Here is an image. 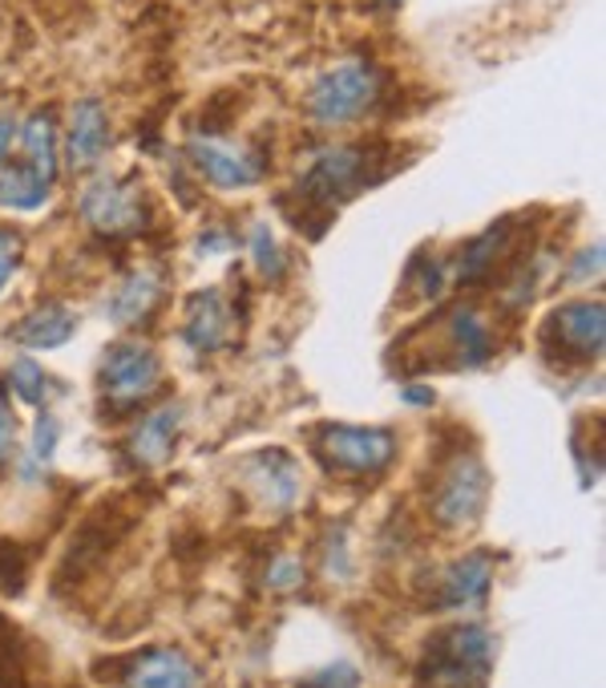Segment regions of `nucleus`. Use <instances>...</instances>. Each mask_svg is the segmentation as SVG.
Returning <instances> with one entry per match:
<instances>
[{
	"label": "nucleus",
	"mask_w": 606,
	"mask_h": 688,
	"mask_svg": "<svg viewBox=\"0 0 606 688\" xmlns=\"http://www.w3.org/2000/svg\"><path fill=\"white\" fill-rule=\"evenodd\" d=\"M12 138H17V118H12V114H0V158L9 155Z\"/></svg>",
	"instance_id": "obj_33"
},
{
	"label": "nucleus",
	"mask_w": 606,
	"mask_h": 688,
	"mask_svg": "<svg viewBox=\"0 0 606 688\" xmlns=\"http://www.w3.org/2000/svg\"><path fill=\"white\" fill-rule=\"evenodd\" d=\"M77 333V316H73L65 304H36L33 312H24L21 321L12 324V341L21 344V348H61V344L70 341Z\"/></svg>",
	"instance_id": "obj_17"
},
{
	"label": "nucleus",
	"mask_w": 606,
	"mask_h": 688,
	"mask_svg": "<svg viewBox=\"0 0 606 688\" xmlns=\"http://www.w3.org/2000/svg\"><path fill=\"white\" fill-rule=\"evenodd\" d=\"M163 300V280L158 272H134L122 280L114 296H109V321L114 324H138L146 321Z\"/></svg>",
	"instance_id": "obj_18"
},
{
	"label": "nucleus",
	"mask_w": 606,
	"mask_h": 688,
	"mask_svg": "<svg viewBox=\"0 0 606 688\" xmlns=\"http://www.w3.org/2000/svg\"><path fill=\"white\" fill-rule=\"evenodd\" d=\"M493 673V636L478 624L437 632L420 660V688H485Z\"/></svg>",
	"instance_id": "obj_1"
},
{
	"label": "nucleus",
	"mask_w": 606,
	"mask_h": 688,
	"mask_svg": "<svg viewBox=\"0 0 606 688\" xmlns=\"http://www.w3.org/2000/svg\"><path fill=\"white\" fill-rule=\"evenodd\" d=\"M603 275V243H586L574 251L571 268H566V284H591Z\"/></svg>",
	"instance_id": "obj_25"
},
{
	"label": "nucleus",
	"mask_w": 606,
	"mask_h": 688,
	"mask_svg": "<svg viewBox=\"0 0 606 688\" xmlns=\"http://www.w3.org/2000/svg\"><path fill=\"white\" fill-rule=\"evenodd\" d=\"M182 421H187V409L178 402L146 414L138 421V429H134V438H129V454H134L142 466H163L166 458H170V450H175V438H178V429H182Z\"/></svg>",
	"instance_id": "obj_15"
},
{
	"label": "nucleus",
	"mask_w": 606,
	"mask_h": 688,
	"mask_svg": "<svg viewBox=\"0 0 606 688\" xmlns=\"http://www.w3.org/2000/svg\"><path fill=\"white\" fill-rule=\"evenodd\" d=\"M105 146H109V114L97 97H82L73 102L70 114V134H65V167L70 170H90L102 163Z\"/></svg>",
	"instance_id": "obj_11"
},
{
	"label": "nucleus",
	"mask_w": 606,
	"mask_h": 688,
	"mask_svg": "<svg viewBox=\"0 0 606 688\" xmlns=\"http://www.w3.org/2000/svg\"><path fill=\"white\" fill-rule=\"evenodd\" d=\"M97 385H102V405H109L114 414H126L163 389V361L150 344L117 341L105 348Z\"/></svg>",
	"instance_id": "obj_3"
},
{
	"label": "nucleus",
	"mask_w": 606,
	"mask_h": 688,
	"mask_svg": "<svg viewBox=\"0 0 606 688\" xmlns=\"http://www.w3.org/2000/svg\"><path fill=\"white\" fill-rule=\"evenodd\" d=\"M485 494H490V475L473 450H457L437 475V490H432L429 511L437 527L461 531L469 522H478L485 511Z\"/></svg>",
	"instance_id": "obj_5"
},
{
	"label": "nucleus",
	"mask_w": 606,
	"mask_h": 688,
	"mask_svg": "<svg viewBox=\"0 0 606 688\" xmlns=\"http://www.w3.org/2000/svg\"><path fill=\"white\" fill-rule=\"evenodd\" d=\"M187 158L195 163L202 178H207L210 187L219 190H243V187H255L268 163L255 155V150H247V146H234L219 134H195L187 143Z\"/></svg>",
	"instance_id": "obj_8"
},
{
	"label": "nucleus",
	"mask_w": 606,
	"mask_h": 688,
	"mask_svg": "<svg viewBox=\"0 0 606 688\" xmlns=\"http://www.w3.org/2000/svg\"><path fill=\"white\" fill-rule=\"evenodd\" d=\"M9 450H12V414L0 405V462L9 458Z\"/></svg>",
	"instance_id": "obj_32"
},
{
	"label": "nucleus",
	"mask_w": 606,
	"mask_h": 688,
	"mask_svg": "<svg viewBox=\"0 0 606 688\" xmlns=\"http://www.w3.org/2000/svg\"><path fill=\"white\" fill-rule=\"evenodd\" d=\"M510 231H513V219H502V223L490 227L485 236L473 239V243L466 248V256H461V263H457V280L473 284V280H481V275H490L493 263L502 260L505 248H510Z\"/></svg>",
	"instance_id": "obj_21"
},
{
	"label": "nucleus",
	"mask_w": 606,
	"mask_h": 688,
	"mask_svg": "<svg viewBox=\"0 0 606 688\" xmlns=\"http://www.w3.org/2000/svg\"><path fill=\"white\" fill-rule=\"evenodd\" d=\"M49 190L53 187L29 163H12L0 170V207L9 211H36L41 202H49Z\"/></svg>",
	"instance_id": "obj_20"
},
{
	"label": "nucleus",
	"mask_w": 606,
	"mask_h": 688,
	"mask_svg": "<svg viewBox=\"0 0 606 688\" xmlns=\"http://www.w3.org/2000/svg\"><path fill=\"white\" fill-rule=\"evenodd\" d=\"M231 304H227V296H222L219 288H207V292H199V296L190 300L187 309V324H182V341L190 344V348H199V353H215V348H222V344L231 341Z\"/></svg>",
	"instance_id": "obj_13"
},
{
	"label": "nucleus",
	"mask_w": 606,
	"mask_h": 688,
	"mask_svg": "<svg viewBox=\"0 0 606 688\" xmlns=\"http://www.w3.org/2000/svg\"><path fill=\"white\" fill-rule=\"evenodd\" d=\"M385 94V73L373 61H344L336 70H327L307 94V114L320 126H348L364 118L368 110Z\"/></svg>",
	"instance_id": "obj_2"
},
{
	"label": "nucleus",
	"mask_w": 606,
	"mask_h": 688,
	"mask_svg": "<svg viewBox=\"0 0 606 688\" xmlns=\"http://www.w3.org/2000/svg\"><path fill=\"white\" fill-rule=\"evenodd\" d=\"M490 583H493V559L485 551H469L457 563L445 567L441 580V604L437 607H481L490 600Z\"/></svg>",
	"instance_id": "obj_14"
},
{
	"label": "nucleus",
	"mask_w": 606,
	"mask_h": 688,
	"mask_svg": "<svg viewBox=\"0 0 606 688\" xmlns=\"http://www.w3.org/2000/svg\"><path fill=\"white\" fill-rule=\"evenodd\" d=\"M320 688H352L356 685V668L348 665H336V668H327V673H320V680H315Z\"/></svg>",
	"instance_id": "obj_30"
},
{
	"label": "nucleus",
	"mask_w": 606,
	"mask_h": 688,
	"mask_svg": "<svg viewBox=\"0 0 606 688\" xmlns=\"http://www.w3.org/2000/svg\"><path fill=\"white\" fill-rule=\"evenodd\" d=\"M546 341L558 344V353L571 356V361H595V356H603L606 344V309L598 300L562 304L546 321Z\"/></svg>",
	"instance_id": "obj_10"
},
{
	"label": "nucleus",
	"mask_w": 606,
	"mask_h": 688,
	"mask_svg": "<svg viewBox=\"0 0 606 688\" xmlns=\"http://www.w3.org/2000/svg\"><path fill=\"white\" fill-rule=\"evenodd\" d=\"M397 454V438L376 426H327L320 434V458L339 475H376Z\"/></svg>",
	"instance_id": "obj_7"
},
{
	"label": "nucleus",
	"mask_w": 606,
	"mask_h": 688,
	"mask_svg": "<svg viewBox=\"0 0 606 688\" xmlns=\"http://www.w3.org/2000/svg\"><path fill=\"white\" fill-rule=\"evenodd\" d=\"M17 263H21V236L0 227V292L9 284V275L17 272Z\"/></svg>",
	"instance_id": "obj_29"
},
{
	"label": "nucleus",
	"mask_w": 606,
	"mask_h": 688,
	"mask_svg": "<svg viewBox=\"0 0 606 688\" xmlns=\"http://www.w3.org/2000/svg\"><path fill=\"white\" fill-rule=\"evenodd\" d=\"M82 219L97 236H134L150 223V207L134 178H97L82 195Z\"/></svg>",
	"instance_id": "obj_6"
},
{
	"label": "nucleus",
	"mask_w": 606,
	"mask_h": 688,
	"mask_svg": "<svg viewBox=\"0 0 606 688\" xmlns=\"http://www.w3.org/2000/svg\"><path fill=\"white\" fill-rule=\"evenodd\" d=\"M21 146H24V163L53 187V178H58V122H53L49 110L24 122Z\"/></svg>",
	"instance_id": "obj_19"
},
{
	"label": "nucleus",
	"mask_w": 606,
	"mask_h": 688,
	"mask_svg": "<svg viewBox=\"0 0 606 688\" xmlns=\"http://www.w3.org/2000/svg\"><path fill=\"white\" fill-rule=\"evenodd\" d=\"M53 450H58V417L41 414V417H36V429H33V458L49 462V458H53Z\"/></svg>",
	"instance_id": "obj_28"
},
{
	"label": "nucleus",
	"mask_w": 606,
	"mask_h": 688,
	"mask_svg": "<svg viewBox=\"0 0 606 688\" xmlns=\"http://www.w3.org/2000/svg\"><path fill=\"white\" fill-rule=\"evenodd\" d=\"M373 158L376 150H364V146H327V150H320L300 178L303 202H312L320 211H332L344 199H352L356 190L373 187L380 178V170H373Z\"/></svg>",
	"instance_id": "obj_4"
},
{
	"label": "nucleus",
	"mask_w": 606,
	"mask_h": 688,
	"mask_svg": "<svg viewBox=\"0 0 606 688\" xmlns=\"http://www.w3.org/2000/svg\"><path fill=\"white\" fill-rule=\"evenodd\" d=\"M202 673L182 648H146L126 668L122 688H199Z\"/></svg>",
	"instance_id": "obj_12"
},
{
	"label": "nucleus",
	"mask_w": 606,
	"mask_h": 688,
	"mask_svg": "<svg viewBox=\"0 0 606 688\" xmlns=\"http://www.w3.org/2000/svg\"><path fill=\"white\" fill-rule=\"evenodd\" d=\"M380 4H400V0H380Z\"/></svg>",
	"instance_id": "obj_34"
},
{
	"label": "nucleus",
	"mask_w": 606,
	"mask_h": 688,
	"mask_svg": "<svg viewBox=\"0 0 606 688\" xmlns=\"http://www.w3.org/2000/svg\"><path fill=\"white\" fill-rule=\"evenodd\" d=\"M0 688H29L21 656V632L0 616Z\"/></svg>",
	"instance_id": "obj_22"
},
{
	"label": "nucleus",
	"mask_w": 606,
	"mask_h": 688,
	"mask_svg": "<svg viewBox=\"0 0 606 688\" xmlns=\"http://www.w3.org/2000/svg\"><path fill=\"white\" fill-rule=\"evenodd\" d=\"M445 344L453 348V365L461 368H473V365H485L493 356V336H490V324L481 316L478 309H453L445 316Z\"/></svg>",
	"instance_id": "obj_16"
},
{
	"label": "nucleus",
	"mask_w": 606,
	"mask_h": 688,
	"mask_svg": "<svg viewBox=\"0 0 606 688\" xmlns=\"http://www.w3.org/2000/svg\"><path fill=\"white\" fill-rule=\"evenodd\" d=\"M9 385L17 389L24 405H45V393H49V373L36 361L29 356H17L9 368Z\"/></svg>",
	"instance_id": "obj_23"
},
{
	"label": "nucleus",
	"mask_w": 606,
	"mask_h": 688,
	"mask_svg": "<svg viewBox=\"0 0 606 688\" xmlns=\"http://www.w3.org/2000/svg\"><path fill=\"white\" fill-rule=\"evenodd\" d=\"M251 260H255V268H259V275H268V280H280L283 275V251H280V243H275V236H271V227L268 223H255L251 227Z\"/></svg>",
	"instance_id": "obj_24"
},
{
	"label": "nucleus",
	"mask_w": 606,
	"mask_h": 688,
	"mask_svg": "<svg viewBox=\"0 0 606 688\" xmlns=\"http://www.w3.org/2000/svg\"><path fill=\"white\" fill-rule=\"evenodd\" d=\"M0 587L9 595L24 592V555L12 543H4V539H0Z\"/></svg>",
	"instance_id": "obj_26"
},
{
	"label": "nucleus",
	"mask_w": 606,
	"mask_h": 688,
	"mask_svg": "<svg viewBox=\"0 0 606 688\" xmlns=\"http://www.w3.org/2000/svg\"><path fill=\"white\" fill-rule=\"evenodd\" d=\"M400 402L405 405H432L437 402V393H432L429 385H405V389H400Z\"/></svg>",
	"instance_id": "obj_31"
},
{
	"label": "nucleus",
	"mask_w": 606,
	"mask_h": 688,
	"mask_svg": "<svg viewBox=\"0 0 606 688\" xmlns=\"http://www.w3.org/2000/svg\"><path fill=\"white\" fill-rule=\"evenodd\" d=\"M243 482L251 490V499L263 507V511L288 514L300 502L303 490V470L288 450H259L251 454L243 466Z\"/></svg>",
	"instance_id": "obj_9"
},
{
	"label": "nucleus",
	"mask_w": 606,
	"mask_h": 688,
	"mask_svg": "<svg viewBox=\"0 0 606 688\" xmlns=\"http://www.w3.org/2000/svg\"><path fill=\"white\" fill-rule=\"evenodd\" d=\"M303 583V563L295 555H280L268 567V587L271 592H292Z\"/></svg>",
	"instance_id": "obj_27"
}]
</instances>
